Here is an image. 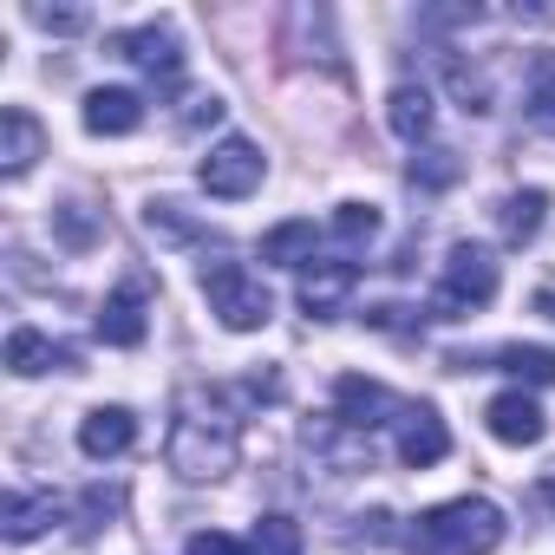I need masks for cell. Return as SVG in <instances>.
<instances>
[{
    "mask_svg": "<svg viewBox=\"0 0 555 555\" xmlns=\"http://www.w3.org/2000/svg\"><path fill=\"white\" fill-rule=\"evenodd\" d=\"M40 151H47V131H40L34 112H21V105L0 112V170H8V177H27Z\"/></svg>",
    "mask_w": 555,
    "mask_h": 555,
    "instance_id": "obj_13",
    "label": "cell"
},
{
    "mask_svg": "<svg viewBox=\"0 0 555 555\" xmlns=\"http://www.w3.org/2000/svg\"><path fill=\"white\" fill-rule=\"evenodd\" d=\"M118 503H125V490H86V503H79V529L92 535L105 516H118Z\"/></svg>",
    "mask_w": 555,
    "mask_h": 555,
    "instance_id": "obj_27",
    "label": "cell"
},
{
    "mask_svg": "<svg viewBox=\"0 0 555 555\" xmlns=\"http://www.w3.org/2000/svg\"><path fill=\"white\" fill-rule=\"evenodd\" d=\"M203 295H209V314H216L229 334H255V327H268V314H274V295L261 288V274H248V268L229 261V255L203 261Z\"/></svg>",
    "mask_w": 555,
    "mask_h": 555,
    "instance_id": "obj_3",
    "label": "cell"
},
{
    "mask_svg": "<svg viewBox=\"0 0 555 555\" xmlns=\"http://www.w3.org/2000/svg\"><path fill=\"white\" fill-rule=\"evenodd\" d=\"M334 405H340L334 418H340L347 431H373V425H386L392 412H405V405H399L379 379H360V373H347V379L334 386Z\"/></svg>",
    "mask_w": 555,
    "mask_h": 555,
    "instance_id": "obj_9",
    "label": "cell"
},
{
    "mask_svg": "<svg viewBox=\"0 0 555 555\" xmlns=\"http://www.w3.org/2000/svg\"><path fill=\"white\" fill-rule=\"evenodd\" d=\"M353 288H360V268L353 261H308L301 268V314L308 321H334Z\"/></svg>",
    "mask_w": 555,
    "mask_h": 555,
    "instance_id": "obj_7",
    "label": "cell"
},
{
    "mask_svg": "<svg viewBox=\"0 0 555 555\" xmlns=\"http://www.w3.org/2000/svg\"><path fill=\"white\" fill-rule=\"evenodd\" d=\"M490 301H496V255L483 242H457L444 255V282L431 295V314L438 321H464V314H477Z\"/></svg>",
    "mask_w": 555,
    "mask_h": 555,
    "instance_id": "obj_4",
    "label": "cell"
},
{
    "mask_svg": "<svg viewBox=\"0 0 555 555\" xmlns=\"http://www.w3.org/2000/svg\"><path fill=\"white\" fill-rule=\"evenodd\" d=\"M60 235H66L73 248H86V242H92V216H86L79 203H66V209H60Z\"/></svg>",
    "mask_w": 555,
    "mask_h": 555,
    "instance_id": "obj_29",
    "label": "cell"
},
{
    "mask_svg": "<svg viewBox=\"0 0 555 555\" xmlns=\"http://www.w3.org/2000/svg\"><path fill=\"white\" fill-rule=\"evenodd\" d=\"M418 555H490L503 542V509L483 496H451L438 509H425L405 535Z\"/></svg>",
    "mask_w": 555,
    "mask_h": 555,
    "instance_id": "obj_2",
    "label": "cell"
},
{
    "mask_svg": "<svg viewBox=\"0 0 555 555\" xmlns=\"http://www.w3.org/2000/svg\"><path fill=\"white\" fill-rule=\"evenodd\" d=\"M138 125H144V99L138 92H125V86L86 92V131L92 138H131Z\"/></svg>",
    "mask_w": 555,
    "mask_h": 555,
    "instance_id": "obj_11",
    "label": "cell"
},
{
    "mask_svg": "<svg viewBox=\"0 0 555 555\" xmlns=\"http://www.w3.org/2000/svg\"><path fill=\"white\" fill-rule=\"evenodd\" d=\"M151 321H144V288H118L105 308H99V340L105 347H144Z\"/></svg>",
    "mask_w": 555,
    "mask_h": 555,
    "instance_id": "obj_14",
    "label": "cell"
},
{
    "mask_svg": "<svg viewBox=\"0 0 555 555\" xmlns=\"http://www.w3.org/2000/svg\"><path fill=\"white\" fill-rule=\"evenodd\" d=\"M451 92H457V99H464V112H477V118L496 105L490 73H483V66H464V60H451Z\"/></svg>",
    "mask_w": 555,
    "mask_h": 555,
    "instance_id": "obj_23",
    "label": "cell"
},
{
    "mask_svg": "<svg viewBox=\"0 0 555 555\" xmlns=\"http://www.w3.org/2000/svg\"><path fill=\"white\" fill-rule=\"evenodd\" d=\"M444 457H451V431H444V418H438L431 405H405V412H399V464L431 470V464H444Z\"/></svg>",
    "mask_w": 555,
    "mask_h": 555,
    "instance_id": "obj_8",
    "label": "cell"
},
{
    "mask_svg": "<svg viewBox=\"0 0 555 555\" xmlns=\"http://www.w3.org/2000/svg\"><path fill=\"white\" fill-rule=\"evenodd\" d=\"M27 21H34V27H47V34H79L92 14H86V8H27Z\"/></svg>",
    "mask_w": 555,
    "mask_h": 555,
    "instance_id": "obj_26",
    "label": "cell"
},
{
    "mask_svg": "<svg viewBox=\"0 0 555 555\" xmlns=\"http://www.w3.org/2000/svg\"><path fill=\"white\" fill-rule=\"evenodd\" d=\"M170 470L183 477V483H216V477H229L235 470V457H242V418L229 412V399L222 392H209V386H190L183 399H177V425H170Z\"/></svg>",
    "mask_w": 555,
    "mask_h": 555,
    "instance_id": "obj_1",
    "label": "cell"
},
{
    "mask_svg": "<svg viewBox=\"0 0 555 555\" xmlns=\"http://www.w3.org/2000/svg\"><path fill=\"white\" fill-rule=\"evenodd\" d=\"M373 235H379V209H373V203H340V209H334V242L360 248V242H373Z\"/></svg>",
    "mask_w": 555,
    "mask_h": 555,
    "instance_id": "obj_24",
    "label": "cell"
},
{
    "mask_svg": "<svg viewBox=\"0 0 555 555\" xmlns=\"http://www.w3.org/2000/svg\"><path fill=\"white\" fill-rule=\"evenodd\" d=\"M248 555H301V522L295 516H261L248 529Z\"/></svg>",
    "mask_w": 555,
    "mask_h": 555,
    "instance_id": "obj_21",
    "label": "cell"
},
{
    "mask_svg": "<svg viewBox=\"0 0 555 555\" xmlns=\"http://www.w3.org/2000/svg\"><path fill=\"white\" fill-rule=\"evenodd\" d=\"M183 555H242V542L222 535V529H196V535L183 542Z\"/></svg>",
    "mask_w": 555,
    "mask_h": 555,
    "instance_id": "obj_28",
    "label": "cell"
},
{
    "mask_svg": "<svg viewBox=\"0 0 555 555\" xmlns=\"http://www.w3.org/2000/svg\"><path fill=\"white\" fill-rule=\"evenodd\" d=\"M542 503H548V509H555V464H548V470H542Z\"/></svg>",
    "mask_w": 555,
    "mask_h": 555,
    "instance_id": "obj_31",
    "label": "cell"
},
{
    "mask_svg": "<svg viewBox=\"0 0 555 555\" xmlns=\"http://www.w3.org/2000/svg\"><path fill=\"white\" fill-rule=\"evenodd\" d=\"M386 125H392L405 144H418V138L431 131V92H425V86H392V99H386Z\"/></svg>",
    "mask_w": 555,
    "mask_h": 555,
    "instance_id": "obj_19",
    "label": "cell"
},
{
    "mask_svg": "<svg viewBox=\"0 0 555 555\" xmlns=\"http://www.w3.org/2000/svg\"><path fill=\"white\" fill-rule=\"evenodd\" d=\"M542 216H548V190H509L503 196V209H496V222H503V242H535V229H542Z\"/></svg>",
    "mask_w": 555,
    "mask_h": 555,
    "instance_id": "obj_18",
    "label": "cell"
},
{
    "mask_svg": "<svg viewBox=\"0 0 555 555\" xmlns=\"http://www.w3.org/2000/svg\"><path fill=\"white\" fill-rule=\"evenodd\" d=\"M60 522V503L53 496H34V490H8V509H0V529H8V542H34Z\"/></svg>",
    "mask_w": 555,
    "mask_h": 555,
    "instance_id": "obj_15",
    "label": "cell"
},
{
    "mask_svg": "<svg viewBox=\"0 0 555 555\" xmlns=\"http://www.w3.org/2000/svg\"><path fill=\"white\" fill-rule=\"evenodd\" d=\"M522 118H529L542 138H555V53H535L529 92H522Z\"/></svg>",
    "mask_w": 555,
    "mask_h": 555,
    "instance_id": "obj_20",
    "label": "cell"
},
{
    "mask_svg": "<svg viewBox=\"0 0 555 555\" xmlns=\"http://www.w3.org/2000/svg\"><path fill=\"white\" fill-rule=\"evenodd\" d=\"M112 53H118V60H131L138 73L164 79V86H177V73H183V47H177L170 21H144V27L118 34V40H112Z\"/></svg>",
    "mask_w": 555,
    "mask_h": 555,
    "instance_id": "obj_6",
    "label": "cell"
},
{
    "mask_svg": "<svg viewBox=\"0 0 555 555\" xmlns=\"http://www.w3.org/2000/svg\"><path fill=\"white\" fill-rule=\"evenodd\" d=\"M496 366L516 373V379H529V386H555V353L548 347H503Z\"/></svg>",
    "mask_w": 555,
    "mask_h": 555,
    "instance_id": "obj_22",
    "label": "cell"
},
{
    "mask_svg": "<svg viewBox=\"0 0 555 555\" xmlns=\"http://www.w3.org/2000/svg\"><path fill=\"white\" fill-rule=\"evenodd\" d=\"M47 366H73V353L53 347L40 327H14V334H8V373L34 379V373H47Z\"/></svg>",
    "mask_w": 555,
    "mask_h": 555,
    "instance_id": "obj_17",
    "label": "cell"
},
{
    "mask_svg": "<svg viewBox=\"0 0 555 555\" xmlns=\"http://www.w3.org/2000/svg\"><path fill=\"white\" fill-rule=\"evenodd\" d=\"M261 170H268V164H261V151H255L248 138H222V144L203 157V170H196V177H203V190H209V196L235 203V196L261 190Z\"/></svg>",
    "mask_w": 555,
    "mask_h": 555,
    "instance_id": "obj_5",
    "label": "cell"
},
{
    "mask_svg": "<svg viewBox=\"0 0 555 555\" xmlns=\"http://www.w3.org/2000/svg\"><path fill=\"white\" fill-rule=\"evenodd\" d=\"M483 418H490V438L496 444H542L548 438V418H542V405L529 392H496L483 405Z\"/></svg>",
    "mask_w": 555,
    "mask_h": 555,
    "instance_id": "obj_10",
    "label": "cell"
},
{
    "mask_svg": "<svg viewBox=\"0 0 555 555\" xmlns=\"http://www.w3.org/2000/svg\"><path fill=\"white\" fill-rule=\"evenodd\" d=\"M261 261H274V268H308V261H314V222H308V216L274 222V229L261 235Z\"/></svg>",
    "mask_w": 555,
    "mask_h": 555,
    "instance_id": "obj_16",
    "label": "cell"
},
{
    "mask_svg": "<svg viewBox=\"0 0 555 555\" xmlns=\"http://www.w3.org/2000/svg\"><path fill=\"white\" fill-rule=\"evenodd\" d=\"M131 444H138V418H131L125 405H99V412L79 418V451H86V457L105 464V457H125Z\"/></svg>",
    "mask_w": 555,
    "mask_h": 555,
    "instance_id": "obj_12",
    "label": "cell"
},
{
    "mask_svg": "<svg viewBox=\"0 0 555 555\" xmlns=\"http://www.w3.org/2000/svg\"><path fill=\"white\" fill-rule=\"evenodd\" d=\"M457 170H464V164H457V151H418L405 177H412L418 190H444V183H457Z\"/></svg>",
    "mask_w": 555,
    "mask_h": 555,
    "instance_id": "obj_25",
    "label": "cell"
},
{
    "mask_svg": "<svg viewBox=\"0 0 555 555\" xmlns=\"http://www.w3.org/2000/svg\"><path fill=\"white\" fill-rule=\"evenodd\" d=\"M535 314H548V321H555V288H542V295H535Z\"/></svg>",
    "mask_w": 555,
    "mask_h": 555,
    "instance_id": "obj_30",
    "label": "cell"
}]
</instances>
